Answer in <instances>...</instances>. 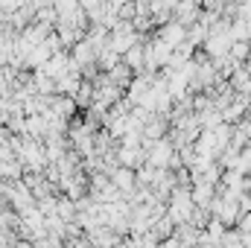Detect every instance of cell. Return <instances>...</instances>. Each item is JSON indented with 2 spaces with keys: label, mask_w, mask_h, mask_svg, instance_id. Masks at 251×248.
<instances>
[{
  "label": "cell",
  "mask_w": 251,
  "mask_h": 248,
  "mask_svg": "<svg viewBox=\"0 0 251 248\" xmlns=\"http://www.w3.org/2000/svg\"><path fill=\"white\" fill-rule=\"evenodd\" d=\"M222 246H225V248H246V246H243V237H225V240H222Z\"/></svg>",
  "instance_id": "cell-1"
}]
</instances>
